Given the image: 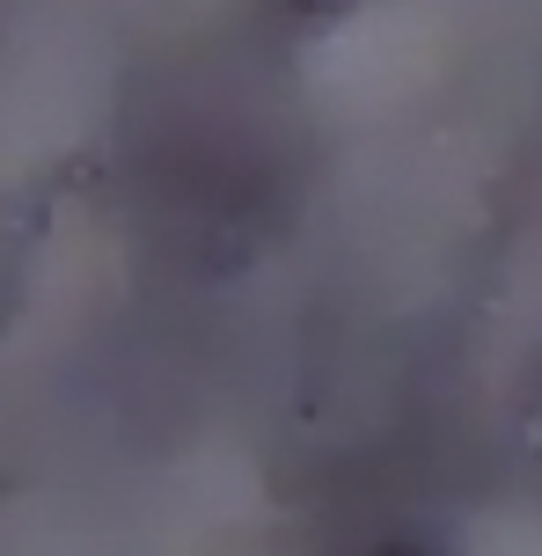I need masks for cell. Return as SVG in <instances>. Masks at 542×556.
<instances>
[{
    "instance_id": "6da1fadb",
    "label": "cell",
    "mask_w": 542,
    "mask_h": 556,
    "mask_svg": "<svg viewBox=\"0 0 542 556\" xmlns=\"http://www.w3.org/2000/svg\"><path fill=\"white\" fill-rule=\"evenodd\" d=\"M374 556H432V549H418V542H396V549H374Z\"/></svg>"
},
{
    "instance_id": "7a4b0ae2",
    "label": "cell",
    "mask_w": 542,
    "mask_h": 556,
    "mask_svg": "<svg viewBox=\"0 0 542 556\" xmlns=\"http://www.w3.org/2000/svg\"><path fill=\"white\" fill-rule=\"evenodd\" d=\"M286 8H338V0H286Z\"/></svg>"
}]
</instances>
